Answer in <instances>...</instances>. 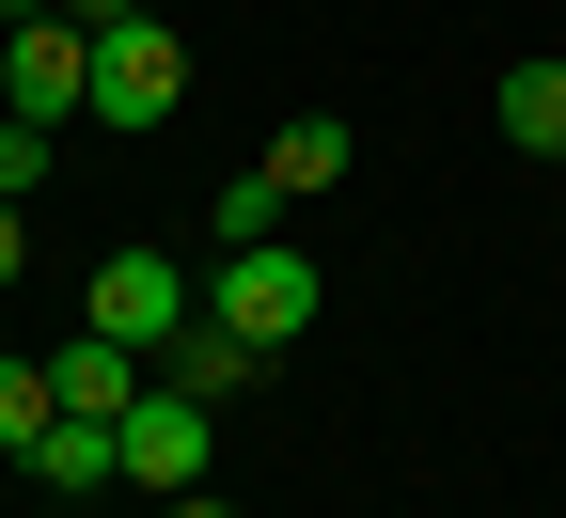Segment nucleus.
Instances as JSON below:
<instances>
[{
  "instance_id": "obj_1",
  "label": "nucleus",
  "mask_w": 566,
  "mask_h": 518,
  "mask_svg": "<svg viewBox=\"0 0 566 518\" xmlns=\"http://www.w3.org/2000/svg\"><path fill=\"white\" fill-rule=\"evenodd\" d=\"M0 110L17 126H80L95 110V32L63 17V0H32L17 32H0Z\"/></svg>"
},
{
  "instance_id": "obj_2",
  "label": "nucleus",
  "mask_w": 566,
  "mask_h": 518,
  "mask_svg": "<svg viewBox=\"0 0 566 518\" xmlns=\"http://www.w3.org/2000/svg\"><path fill=\"white\" fill-rule=\"evenodd\" d=\"M189 315H205V299H189L174 252H95V283H80V330H111V346H142V361H158Z\"/></svg>"
},
{
  "instance_id": "obj_3",
  "label": "nucleus",
  "mask_w": 566,
  "mask_h": 518,
  "mask_svg": "<svg viewBox=\"0 0 566 518\" xmlns=\"http://www.w3.org/2000/svg\"><path fill=\"white\" fill-rule=\"evenodd\" d=\"M205 315H221V330H252V346L283 361V346L315 330V252H283V236H268V252H221V283H205Z\"/></svg>"
},
{
  "instance_id": "obj_4",
  "label": "nucleus",
  "mask_w": 566,
  "mask_h": 518,
  "mask_svg": "<svg viewBox=\"0 0 566 518\" xmlns=\"http://www.w3.org/2000/svg\"><path fill=\"white\" fill-rule=\"evenodd\" d=\"M174 95H189V47H174L158 17L95 32V110H80V126H174Z\"/></svg>"
},
{
  "instance_id": "obj_5",
  "label": "nucleus",
  "mask_w": 566,
  "mask_h": 518,
  "mask_svg": "<svg viewBox=\"0 0 566 518\" xmlns=\"http://www.w3.org/2000/svg\"><path fill=\"white\" fill-rule=\"evenodd\" d=\"M205 424H221L205 393H174V378H142V409L111 424V440H126V487H158V503H174V487H205Z\"/></svg>"
},
{
  "instance_id": "obj_6",
  "label": "nucleus",
  "mask_w": 566,
  "mask_h": 518,
  "mask_svg": "<svg viewBox=\"0 0 566 518\" xmlns=\"http://www.w3.org/2000/svg\"><path fill=\"white\" fill-rule=\"evenodd\" d=\"M17 472H32L48 503H95V487H126V440H111V424H80V409H48Z\"/></svg>"
},
{
  "instance_id": "obj_7",
  "label": "nucleus",
  "mask_w": 566,
  "mask_h": 518,
  "mask_svg": "<svg viewBox=\"0 0 566 518\" xmlns=\"http://www.w3.org/2000/svg\"><path fill=\"white\" fill-rule=\"evenodd\" d=\"M158 378H174V393H205V409H237V393L268 378V346H252V330H221V315H189V330L158 346Z\"/></svg>"
},
{
  "instance_id": "obj_8",
  "label": "nucleus",
  "mask_w": 566,
  "mask_h": 518,
  "mask_svg": "<svg viewBox=\"0 0 566 518\" xmlns=\"http://www.w3.org/2000/svg\"><path fill=\"white\" fill-rule=\"evenodd\" d=\"M142 378H158V361H142V346H111V330H80V346L48 361V393L80 409V424H126V409H142Z\"/></svg>"
},
{
  "instance_id": "obj_9",
  "label": "nucleus",
  "mask_w": 566,
  "mask_h": 518,
  "mask_svg": "<svg viewBox=\"0 0 566 518\" xmlns=\"http://www.w3.org/2000/svg\"><path fill=\"white\" fill-rule=\"evenodd\" d=\"M488 126H504V141H535V158H566V63H504Z\"/></svg>"
},
{
  "instance_id": "obj_10",
  "label": "nucleus",
  "mask_w": 566,
  "mask_h": 518,
  "mask_svg": "<svg viewBox=\"0 0 566 518\" xmlns=\"http://www.w3.org/2000/svg\"><path fill=\"white\" fill-rule=\"evenodd\" d=\"M283 204H300V189H283L268 158H252V173H221V252H268V236H283Z\"/></svg>"
},
{
  "instance_id": "obj_11",
  "label": "nucleus",
  "mask_w": 566,
  "mask_h": 518,
  "mask_svg": "<svg viewBox=\"0 0 566 518\" xmlns=\"http://www.w3.org/2000/svg\"><path fill=\"white\" fill-rule=\"evenodd\" d=\"M268 173H283V189H346V126H331V110H300V126L268 141Z\"/></svg>"
},
{
  "instance_id": "obj_12",
  "label": "nucleus",
  "mask_w": 566,
  "mask_h": 518,
  "mask_svg": "<svg viewBox=\"0 0 566 518\" xmlns=\"http://www.w3.org/2000/svg\"><path fill=\"white\" fill-rule=\"evenodd\" d=\"M63 393H48V361H0V456H32V424H48Z\"/></svg>"
},
{
  "instance_id": "obj_13",
  "label": "nucleus",
  "mask_w": 566,
  "mask_h": 518,
  "mask_svg": "<svg viewBox=\"0 0 566 518\" xmlns=\"http://www.w3.org/2000/svg\"><path fill=\"white\" fill-rule=\"evenodd\" d=\"M48 189V126H17V110H0V204H32Z\"/></svg>"
},
{
  "instance_id": "obj_14",
  "label": "nucleus",
  "mask_w": 566,
  "mask_h": 518,
  "mask_svg": "<svg viewBox=\"0 0 566 518\" xmlns=\"http://www.w3.org/2000/svg\"><path fill=\"white\" fill-rule=\"evenodd\" d=\"M32 267V204H0V283H17Z\"/></svg>"
},
{
  "instance_id": "obj_15",
  "label": "nucleus",
  "mask_w": 566,
  "mask_h": 518,
  "mask_svg": "<svg viewBox=\"0 0 566 518\" xmlns=\"http://www.w3.org/2000/svg\"><path fill=\"white\" fill-rule=\"evenodd\" d=\"M63 17H80V32H126V17H142V0H63Z\"/></svg>"
},
{
  "instance_id": "obj_16",
  "label": "nucleus",
  "mask_w": 566,
  "mask_h": 518,
  "mask_svg": "<svg viewBox=\"0 0 566 518\" xmlns=\"http://www.w3.org/2000/svg\"><path fill=\"white\" fill-rule=\"evenodd\" d=\"M158 518H237V503H205V487H174V503H158Z\"/></svg>"
},
{
  "instance_id": "obj_17",
  "label": "nucleus",
  "mask_w": 566,
  "mask_h": 518,
  "mask_svg": "<svg viewBox=\"0 0 566 518\" xmlns=\"http://www.w3.org/2000/svg\"><path fill=\"white\" fill-rule=\"evenodd\" d=\"M551 173H566V158H551Z\"/></svg>"
}]
</instances>
